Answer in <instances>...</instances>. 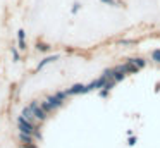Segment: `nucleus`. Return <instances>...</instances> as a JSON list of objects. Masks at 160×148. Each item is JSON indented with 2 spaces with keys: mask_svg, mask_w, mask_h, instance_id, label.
<instances>
[{
  "mask_svg": "<svg viewBox=\"0 0 160 148\" xmlns=\"http://www.w3.org/2000/svg\"><path fill=\"white\" fill-rule=\"evenodd\" d=\"M18 127H19V133H24V134H31V136H36V138H42L38 127L35 126L33 122H29L24 115H19L18 117Z\"/></svg>",
  "mask_w": 160,
  "mask_h": 148,
  "instance_id": "1",
  "label": "nucleus"
},
{
  "mask_svg": "<svg viewBox=\"0 0 160 148\" xmlns=\"http://www.w3.org/2000/svg\"><path fill=\"white\" fill-rule=\"evenodd\" d=\"M33 109V112H35V117L36 120H40V122H43V120L47 119V112L42 109V105H38L36 102H31V105H29Z\"/></svg>",
  "mask_w": 160,
  "mask_h": 148,
  "instance_id": "2",
  "label": "nucleus"
},
{
  "mask_svg": "<svg viewBox=\"0 0 160 148\" xmlns=\"http://www.w3.org/2000/svg\"><path fill=\"white\" fill-rule=\"evenodd\" d=\"M21 115H24L26 119L29 120V122H33V120L36 119V117H35V112H33V109H31V107H26V109L22 110V114H21Z\"/></svg>",
  "mask_w": 160,
  "mask_h": 148,
  "instance_id": "3",
  "label": "nucleus"
},
{
  "mask_svg": "<svg viewBox=\"0 0 160 148\" xmlns=\"http://www.w3.org/2000/svg\"><path fill=\"white\" fill-rule=\"evenodd\" d=\"M83 91H84L83 84H74L71 86V89H67V95H78V93H83Z\"/></svg>",
  "mask_w": 160,
  "mask_h": 148,
  "instance_id": "4",
  "label": "nucleus"
},
{
  "mask_svg": "<svg viewBox=\"0 0 160 148\" xmlns=\"http://www.w3.org/2000/svg\"><path fill=\"white\" fill-rule=\"evenodd\" d=\"M19 140L22 141V145H31V143H35V140H33L31 134H24V133H19Z\"/></svg>",
  "mask_w": 160,
  "mask_h": 148,
  "instance_id": "5",
  "label": "nucleus"
},
{
  "mask_svg": "<svg viewBox=\"0 0 160 148\" xmlns=\"http://www.w3.org/2000/svg\"><path fill=\"white\" fill-rule=\"evenodd\" d=\"M57 59H59V55H52V57H47V59H43L42 62H40L38 64V71L40 69L43 67V65H47V64H50V62H53V60H57Z\"/></svg>",
  "mask_w": 160,
  "mask_h": 148,
  "instance_id": "6",
  "label": "nucleus"
},
{
  "mask_svg": "<svg viewBox=\"0 0 160 148\" xmlns=\"http://www.w3.org/2000/svg\"><path fill=\"white\" fill-rule=\"evenodd\" d=\"M18 40H19V48H21V50H24V48H26V41H24V31H22V29H19Z\"/></svg>",
  "mask_w": 160,
  "mask_h": 148,
  "instance_id": "7",
  "label": "nucleus"
},
{
  "mask_svg": "<svg viewBox=\"0 0 160 148\" xmlns=\"http://www.w3.org/2000/svg\"><path fill=\"white\" fill-rule=\"evenodd\" d=\"M131 62H132V64H134V65H136V67H138V69L145 67V64H146V62L143 60V59H131Z\"/></svg>",
  "mask_w": 160,
  "mask_h": 148,
  "instance_id": "8",
  "label": "nucleus"
},
{
  "mask_svg": "<svg viewBox=\"0 0 160 148\" xmlns=\"http://www.w3.org/2000/svg\"><path fill=\"white\" fill-rule=\"evenodd\" d=\"M42 109L45 110L47 114H48V112H52V110H53V107H52V105H50V103L45 100V102H42Z\"/></svg>",
  "mask_w": 160,
  "mask_h": 148,
  "instance_id": "9",
  "label": "nucleus"
},
{
  "mask_svg": "<svg viewBox=\"0 0 160 148\" xmlns=\"http://www.w3.org/2000/svg\"><path fill=\"white\" fill-rule=\"evenodd\" d=\"M153 59H155L157 62H160V50H155V52H153Z\"/></svg>",
  "mask_w": 160,
  "mask_h": 148,
  "instance_id": "10",
  "label": "nucleus"
},
{
  "mask_svg": "<svg viewBox=\"0 0 160 148\" xmlns=\"http://www.w3.org/2000/svg\"><path fill=\"white\" fill-rule=\"evenodd\" d=\"M48 45H38V50H48Z\"/></svg>",
  "mask_w": 160,
  "mask_h": 148,
  "instance_id": "11",
  "label": "nucleus"
},
{
  "mask_svg": "<svg viewBox=\"0 0 160 148\" xmlns=\"http://www.w3.org/2000/svg\"><path fill=\"white\" fill-rule=\"evenodd\" d=\"M102 2L108 3V5H115V2H114V0H102Z\"/></svg>",
  "mask_w": 160,
  "mask_h": 148,
  "instance_id": "12",
  "label": "nucleus"
},
{
  "mask_svg": "<svg viewBox=\"0 0 160 148\" xmlns=\"http://www.w3.org/2000/svg\"><path fill=\"white\" fill-rule=\"evenodd\" d=\"M79 10V3H74V7H72V12H78Z\"/></svg>",
  "mask_w": 160,
  "mask_h": 148,
  "instance_id": "13",
  "label": "nucleus"
},
{
  "mask_svg": "<svg viewBox=\"0 0 160 148\" xmlns=\"http://www.w3.org/2000/svg\"><path fill=\"white\" fill-rule=\"evenodd\" d=\"M129 145H136V138H134V136H132L131 140H129Z\"/></svg>",
  "mask_w": 160,
  "mask_h": 148,
  "instance_id": "14",
  "label": "nucleus"
}]
</instances>
